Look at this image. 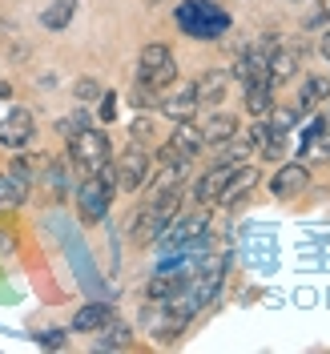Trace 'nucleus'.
<instances>
[{
    "label": "nucleus",
    "instance_id": "obj_34",
    "mask_svg": "<svg viewBox=\"0 0 330 354\" xmlns=\"http://www.w3.org/2000/svg\"><path fill=\"white\" fill-rule=\"evenodd\" d=\"M294 4H302V0H294Z\"/></svg>",
    "mask_w": 330,
    "mask_h": 354
},
{
    "label": "nucleus",
    "instance_id": "obj_19",
    "mask_svg": "<svg viewBox=\"0 0 330 354\" xmlns=\"http://www.w3.org/2000/svg\"><path fill=\"white\" fill-rule=\"evenodd\" d=\"M201 137H205L210 145H221V141L238 137V117H234V113H214V117L201 125Z\"/></svg>",
    "mask_w": 330,
    "mask_h": 354
},
{
    "label": "nucleus",
    "instance_id": "obj_15",
    "mask_svg": "<svg viewBox=\"0 0 330 354\" xmlns=\"http://www.w3.org/2000/svg\"><path fill=\"white\" fill-rule=\"evenodd\" d=\"M226 93H230V68H210V73L198 77V101L201 105H218V101H226Z\"/></svg>",
    "mask_w": 330,
    "mask_h": 354
},
{
    "label": "nucleus",
    "instance_id": "obj_1",
    "mask_svg": "<svg viewBox=\"0 0 330 354\" xmlns=\"http://www.w3.org/2000/svg\"><path fill=\"white\" fill-rule=\"evenodd\" d=\"M177 24H181V32H190L198 41H218L230 32V12L218 0H185V4H177Z\"/></svg>",
    "mask_w": 330,
    "mask_h": 354
},
{
    "label": "nucleus",
    "instance_id": "obj_2",
    "mask_svg": "<svg viewBox=\"0 0 330 354\" xmlns=\"http://www.w3.org/2000/svg\"><path fill=\"white\" fill-rule=\"evenodd\" d=\"M113 189H117V181H113V169H101V174H85L81 189H77V209H81V218H85L89 225H97V221L109 218Z\"/></svg>",
    "mask_w": 330,
    "mask_h": 354
},
{
    "label": "nucleus",
    "instance_id": "obj_18",
    "mask_svg": "<svg viewBox=\"0 0 330 354\" xmlns=\"http://www.w3.org/2000/svg\"><path fill=\"white\" fill-rule=\"evenodd\" d=\"M330 101V77H306V85H302V93H298V109H302V117L314 109H322Z\"/></svg>",
    "mask_w": 330,
    "mask_h": 354
},
{
    "label": "nucleus",
    "instance_id": "obj_31",
    "mask_svg": "<svg viewBox=\"0 0 330 354\" xmlns=\"http://www.w3.org/2000/svg\"><path fill=\"white\" fill-rule=\"evenodd\" d=\"M61 342H65V334H61V330H48V334H44V346H61Z\"/></svg>",
    "mask_w": 330,
    "mask_h": 354
},
{
    "label": "nucleus",
    "instance_id": "obj_3",
    "mask_svg": "<svg viewBox=\"0 0 330 354\" xmlns=\"http://www.w3.org/2000/svg\"><path fill=\"white\" fill-rule=\"evenodd\" d=\"M174 214H177V194H165V198H157V201H145V209L133 218V242L137 245L161 242L165 230L174 225Z\"/></svg>",
    "mask_w": 330,
    "mask_h": 354
},
{
    "label": "nucleus",
    "instance_id": "obj_27",
    "mask_svg": "<svg viewBox=\"0 0 330 354\" xmlns=\"http://www.w3.org/2000/svg\"><path fill=\"white\" fill-rule=\"evenodd\" d=\"M81 129H89V117L85 113H73V117H61V121H57V133H61V137H77V133Z\"/></svg>",
    "mask_w": 330,
    "mask_h": 354
},
{
    "label": "nucleus",
    "instance_id": "obj_11",
    "mask_svg": "<svg viewBox=\"0 0 330 354\" xmlns=\"http://www.w3.org/2000/svg\"><path fill=\"white\" fill-rule=\"evenodd\" d=\"M165 145H174L185 161H198V153L205 149V137H201V129L194 125V121H177L174 133L165 137Z\"/></svg>",
    "mask_w": 330,
    "mask_h": 354
},
{
    "label": "nucleus",
    "instance_id": "obj_4",
    "mask_svg": "<svg viewBox=\"0 0 330 354\" xmlns=\"http://www.w3.org/2000/svg\"><path fill=\"white\" fill-rule=\"evenodd\" d=\"M68 157H73V165H81L85 174H101V169L113 165L109 137L89 125V129H81L77 137H68Z\"/></svg>",
    "mask_w": 330,
    "mask_h": 354
},
{
    "label": "nucleus",
    "instance_id": "obj_25",
    "mask_svg": "<svg viewBox=\"0 0 330 354\" xmlns=\"http://www.w3.org/2000/svg\"><path fill=\"white\" fill-rule=\"evenodd\" d=\"M44 169H48V157H44V153H37V157H17V161H12V174L24 177V181L41 177Z\"/></svg>",
    "mask_w": 330,
    "mask_h": 354
},
{
    "label": "nucleus",
    "instance_id": "obj_29",
    "mask_svg": "<svg viewBox=\"0 0 330 354\" xmlns=\"http://www.w3.org/2000/svg\"><path fill=\"white\" fill-rule=\"evenodd\" d=\"M113 101H117L113 93H101V105H97V117H101V121H113V113H117V105H113Z\"/></svg>",
    "mask_w": 330,
    "mask_h": 354
},
{
    "label": "nucleus",
    "instance_id": "obj_28",
    "mask_svg": "<svg viewBox=\"0 0 330 354\" xmlns=\"http://www.w3.org/2000/svg\"><path fill=\"white\" fill-rule=\"evenodd\" d=\"M77 101H101V85L97 81H77Z\"/></svg>",
    "mask_w": 330,
    "mask_h": 354
},
{
    "label": "nucleus",
    "instance_id": "obj_33",
    "mask_svg": "<svg viewBox=\"0 0 330 354\" xmlns=\"http://www.w3.org/2000/svg\"><path fill=\"white\" fill-rule=\"evenodd\" d=\"M327 129H330V109H327Z\"/></svg>",
    "mask_w": 330,
    "mask_h": 354
},
{
    "label": "nucleus",
    "instance_id": "obj_22",
    "mask_svg": "<svg viewBox=\"0 0 330 354\" xmlns=\"http://www.w3.org/2000/svg\"><path fill=\"white\" fill-rule=\"evenodd\" d=\"M24 198H28V181L17 177L12 169H8V174H0V209H17Z\"/></svg>",
    "mask_w": 330,
    "mask_h": 354
},
{
    "label": "nucleus",
    "instance_id": "obj_17",
    "mask_svg": "<svg viewBox=\"0 0 330 354\" xmlns=\"http://www.w3.org/2000/svg\"><path fill=\"white\" fill-rule=\"evenodd\" d=\"M258 185V165H242V169H234V177L226 181V189H221V205H238V201L250 194Z\"/></svg>",
    "mask_w": 330,
    "mask_h": 354
},
{
    "label": "nucleus",
    "instance_id": "obj_21",
    "mask_svg": "<svg viewBox=\"0 0 330 354\" xmlns=\"http://www.w3.org/2000/svg\"><path fill=\"white\" fill-rule=\"evenodd\" d=\"M246 109L254 113V117H266V113L274 109V85H270L266 77L246 85Z\"/></svg>",
    "mask_w": 330,
    "mask_h": 354
},
{
    "label": "nucleus",
    "instance_id": "obj_14",
    "mask_svg": "<svg viewBox=\"0 0 330 354\" xmlns=\"http://www.w3.org/2000/svg\"><path fill=\"white\" fill-rule=\"evenodd\" d=\"M234 169H242V165H214L205 177H198V185H194V201H201V205H210V201L221 198V189H226V181L234 177Z\"/></svg>",
    "mask_w": 330,
    "mask_h": 354
},
{
    "label": "nucleus",
    "instance_id": "obj_10",
    "mask_svg": "<svg viewBox=\"0 0 330 354\" xmlns=\"http://www.w3.org/2000/svg\"><path fill=\"white\" fill-rule=\"evenodd\" d=\"M310 185V169L302 165V161H286V165H278V174L270 177V194L274 198H298L302 189Z\"/></svg>",
    "mask_w": 330,
    "mask_h": 354
},
{
    "label": "nucleus",
    "instance_id": "obj_13",
    "mask_svg": "<svg viewBox=\"0 0 330 354\" xmlns=\"http://www.w3.org/2000/svg\"><path fill=\"white\" fill-rule=\"evenodd\" d=\"M198 105H201V101H198V81L181 85L174 97H165V101H161V109H165V117H169V121H194Z\"/></svg>",
    "mask_w": 330,
    "mask_h": 354
},
{
    "label": "nucleus",
    "instance_id": "obj_6",
    "mask_svg": "<svg viewBox=\"0 0 330 354\" xmlns=\"http://www.w3.org/2000/svg\"><path fill=\"white\" fill-rule=\"evenodd\" d=\"M149 165H154V161H149V153H145L141 145H129V149H125V153L109 165L117 189H121V194H137V189L149 181Z\"/></svg>",
    "mask_w": 330,
    "mask_h": 354
},
{
    "label": "nucleus",
    "instance_id": "obj_23",
    "mask_svg": "<svg viewBox=\"0 0 330 354\" xmlns=\"http://www.w3.org/2000/svg\"><path fill=\"white\" fill-rule=\"evenodd\" d=\"M73 17H77V0H53V4L41 12V24L53 28V32H61V28L73 24Z\"/></svg>",
    "mask_w": 330,
    "mask_h": 354
},
{
    "label": "nucleus",
    "instance_id": "obj_20",
    "mask_svg": "<svg viewBox=\"0 0 330 354\" xmlns=\"http://www.w3.org/2000/svg\"><path fill=\"white\" fill-rule=\"evenodd\" d=\"M97 351H125V346H133V326H125V322H117L113 318L105 330H97V342H93Z\"/></svg>",
    "mask_w": 330,
    "mask_h": 354
},
{
    "label": "nucleus",
    "instance_id": "obj_24",
    "mask_svg": "<svg viewBox=\"0 0 330 354\" xmlns=\"http://www.w3.org/2000/svg\"><path fill=\"white\" fill-rule=\"evenodd\" d=\"M254 153V145H250V137H230V141H221L218 149V161L221 165H246Z\"/></svg>",
    "mask_w": 330,
    "mask_h": 354
},
{
    "label": "nucleus",
    "instance_id": "obj_5",
    "mask_svg": "<svg viewBox=\"0 0 330 354\" xmlns=\"http://www.w3.org/2000/svg\"><path fill=\"white\" fill-rule=\"evenodd\" d=\"M137 81L149 85L154 93H165V88L177 81V61L165 44H145L141 57H137Z\"/></svg>",
    "mask_w": 330,
    "mask_h": 354
},
{
    "label": "nucleus",
    "instance_id": "obj_12",
    "mask_svg": "<svg viewBox=\"0 0 330 354\" xmlns=\"http://www.w3.org/2000/svg\"><path fill=\"white\" fill-rule=\"evenodd\" d=\"M109 322H113V306H109V302H89V306H81L77 314H73L68 330H77V334H97V330H105Z\"/></svg>",
    "mask_w": 330,
    "mask_h": 354
},
{
    "label": "nucleus",
    "instance_id": "obj_32",
    "mask_svg": "<svg viewBox=\"0 0 330 354\" xmlns=\"http://www.w3.org/2000/svg\"><path fill=\"white\" fill-rule=\"evenodd\" d=\"M318 53H322V57H327V61H330V28H327V32H322V41H318Z\"/></svg>",
    "mask_w": 330,
    "mask_h": 354
},
{
    "label": "nucleus",
    "instance_id": "obj_26",
    "mask_svg": "<svg viewBox=\"0 0 330 354\" xmlns=\"http://www.w3.org/2000/svg\"><path fill=\"white\" fill-rule=\"evenodd\" d=\"M157 97H161V93H154V88L141 85V81H137V88H129V105H137V109H154V105H161Z\"/></svg>",
    "mask_w": 330,
    "mask_h": 354
},
{
    "label": "nucleus",
    "instance_id": "obj_7",
    "mask_svg": "<svg viewBox=\"0 0 330 354\" xmlns=\"http://www.w3.org/2000/svg\"><path fill=\"white\" fill-rule=\"evenodd\" d=\"M205 230H210V214H205V209H198V214L181 218L174 230H165L161 245H165V250H190V245H205Z\"/></svg>",
    "mask_w": 330,
    "mask_h": 354
},
{
    "label": "nucleus",
    "instance_id": "obj_16",
    "mask_svg": "<svg viewBox=\"0 0 330 354\" xmlns=\"http://www.w3.org/2000/svg\"><path fill=\"white\" fill-rule=\"evenodd\" d=\"M294 68H298V48H290V44L278 41V48L270 53V85H286L294 81Z\"/></svg>",
    "mask_w": 330,
    "mask_h": 354
},
{
    "label": "nucleus",
    "instance_id": "obj_8",
    "mask_svg": "<svg viewBox=\"0 0 330 354\" xmlns=\"http://www.w3.org/2000/svg\"><path fill=\"white\" fill-rule=\"evenodd\" d=\"M37 137V121L28 109H8L0 117V145L4 149H24Z\"/></svg>",
    "mask_w": 330,
    "mask_h": 354
},
{
    "label": "nucleus",
    "instance_id": "obj_9",
    "mask_svg": "<svg viewBox=\"0 0 330 354\" xmlns=\"http://www.w3.org/2000/svg\"><path fill=\"white\" fill-rule=\"evenodd\" d=\"M250 145H254V153H262L266 161H278V157L286 153V129H278L270 117H258V121L250 125Z\"/></svg>",
    "mask_w": 330,
    "mask_h": 354
},
{
    "label": "nucleus",
    "instance_id": "obj_30",
    "mask_svg": "<svg viewBox=\"0 0 330 354\" xmlns=\"http://www.w3.org/2000/svg\"><path fill=\"white\" fill-rule=\"evenodd\" d=\"M133 137H137V141L154 137V121H149V117H137V121H133Z\"/></svg>",
    "mask_w": 330,
    "mask_h": 354
}]
</instances>
